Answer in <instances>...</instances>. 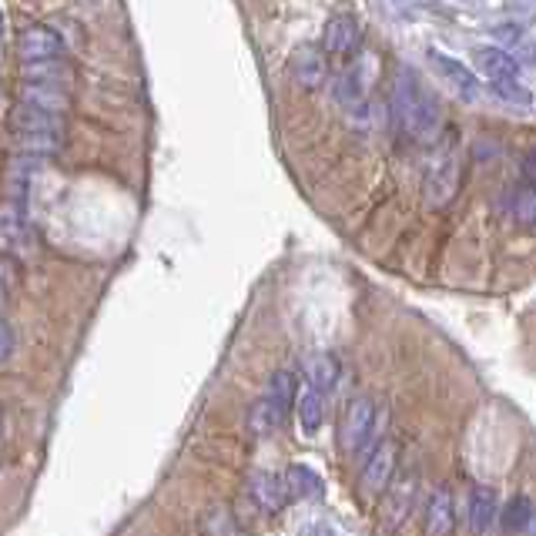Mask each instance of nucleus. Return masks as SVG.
I'll use <instances>...</instances> for the list:
<instances>
[{"label":"nucleus","mask_w":536,"mask_h":536,"mask_svg":"<svg viewBox=\"0 0 536 536\" xmlns=\"http://www.w3.org/2000/svg\"><path fill=\"white\" fill-rule=\"evenodd\" d=\"M392 114H396L399 128L419 145H433L443 131V108L409 67H399L396 81H392Z\"/></svg>","instance_id":"nucleus-1"},{"label":"nucleus","mask_w":536,"mask_h":536,"mask_svg":"<svg viewBox=\"0 0 536 536\" xmlns=\"http://www.w3.org/2000/svg\"><path fill=\"white\" fill-rule=\"evenodd\" d=\"M295 396H299V372L275 369L265 392L252 402V409H248V433L255 439H268L272 433H279Z\"/></svg>","instance_id":"nucleus-2"},{"label":"nucleus","mask_w":536,"mask_h":536,"mask_svg":"<svg viewBox=\"0 0 536 536\" xmlns=\"http://www.w3.org/2000/svg\"><path fill=\"white\" fill-rule=\"evenodd\" d=\"M376 426H379V409L372 396L349 399L346 413L339 423V449L346 456H366L376 446Z\"/></svg>","instance_id":"nucleus-3"},{"label":"nucleus","mask_w":536,"mask_h":536,"mask_svg":"<svg viewBox=\"0 0 536 536\" xmlns=\"http://www.w3.org/2000/svg\"><path fill=\"white\" fill-rule=\"evenodd\" d=\"M459 191V151L453 145H443L433 155L423 178V195L429 208H446Z\"/></svg>","instance_id":"nucleus-4"},{"label":"nucleus","mask_w":536,"mask_h":536,"mask_svg":"<svg viewBox=\"0 0 536 536\" xmlns=\"http://www.w3.org/2000/svg\"><path fill=\"white\" fill-rule=\"evenodd\" d=\"M399 466V446L392 439H379L376 446L369 449L366 463H362V476H359V490L362 496H382L386 486L392 483Z\"/></svg>","instance_id":"nucleus-5"},{"label":"nucleus","mask_w":536,"mask_h":536,"mask_svg":"<svg viewBox=\"0 0 536 536\" xmlns=\"http://www.w3.org/2000/svg\"><path fill=\"white\" fill-rule=\"evenodd\" d=\"M429 67H433V71L439 74V78H443L449 88H453L459 98L463 101H480L483 98V81L476 78L473 71H469L466 64H459L456 57H449V54H443V51H436V47H429Z\"/></svg>","instance_id":"nucleus-6"},{"label":"nucleus","mask_w":536,"mask_h":536,"mask_svg":"<svg viewBox=\"0 0 536 536\" xmlns=\"http://www.w3.org/2000/svg\"><path fill=\"white\" fill-rule=\"evenodd\" d=\"M17 54H21L24 64H41V61H64L67 47H64V37L47 24H34L27 27L17 41Z\"/></svg>","instance_id":"nucleus-7"},{"label":"nucleus","mask_w":536,"mask_h":536,"mask_svg":"<svg viewBox=\"0 0 536 536\" xmlns=\"http://www.w3.org/2000/svg\"><path fill=\"white\" fill-rule=\"evenodd\" d=\"M362 47V24L356 21L352 14H335L329 24H325V34H322V51L325 57H356Z\"/></svg>","instance_id":"nucleus-8"},{"label":"nucleus","mask_w":536,"mask_h":536,"mask_svg":"<svg viewBox=\"0 0 536 536\" xmlns=\"http://www.w3.org/2000/svg\"><path fill=\"white\" fill-rule=\"evenodd\" d=\"M416 490H419V476L409 469V473H399L392 476V483L386 486V500H382V520L392 530V526H399L406 520L409 513H413V503H416Z\"/></svg>","instance_id":"nucleus-9"},{"label":"nucleus","mask_w":536,"mask_h":536,"mask_svg":"<svg viewBox=\"0 0 536 536\" xmlns=\"http://www.w3.org/2000/svg\"><path fill=\"white\" fill-rule=\"evenodd\" d=\"M27 245H31V232H27L24 201L4 198V201H0V252H4V255H21Z\"/></svg>","instance_id":"nucleus-10"},{"label":"nucleus","mask_w":536,"mask_h":536,"mask_svg":"<svg viewBox=\"0 0 536 536\" xmlns=\"http://www.w3.org/2000/svg\"><path fill=\"white\" fill-rule=\"evenodd\" d=\"M289 71H292V78L299 81V88L315 91V88H322L325 78H329V57H325L322 47L299 44V47L292 51Z\"/></svg>","instance_id":"nucleus-11"},{"label":"nucleus","mask_w":536,"mask_h":536,"mask_svg":"<svg viewBox=\"0 0 536 536\" xmlns=\"http://www.w3.org/2000/svg\"><path fill=\"white\" fill-rule=\"evenodd\" d=\"M248 496L262 513H279L285 500H289V490H285V480L279 473H268V469H255L248 476Z\"/></svg>","instance_id":"nucleus-12"},{"label":"nucleus","mask_w":536,"mask_h":536,"mask_svg":"<svg viewBox=\"0 0 536 536\" xmlns=\"http://www.w3.org/2000/svg\"><path fill=\"white\" fill-rule=\"evenodd\" d=\"M17 104L64 118L71 111V94H67V88H51V84H21L17 88Z\"/></svg>","instance_id":"nucleus-13"},{"label":"nucleus","mask_w":536,"mask_h":536,"mask_svg":"<svg viewBox=\"0 0 536 536\" xmlns=\"http://www.w3.org/2000/svg\"><path fill=\"white\" fill-rule=\"evenodd\" d=\"M493 37L503 54H510L520 67H536V41L520 24H496Z\"/></svg>","instance_id":"nucleus-14"},{"label":"nucleus","mask_w":536,"mask_h":536,"mask_svg":"<svg viewBox=\"0 0 536 536\" xmlns=\"http://www.w3.org/2000/svg\"><path fill=\"white\" fill-rule=\"evenodd\" d=\"M302 376H305V382H309V389L329 396V392L339 386L342 366L332 352H309V356L302 359Z\"/></svg>","instance_id":"nucleus-15"},{"label":"nucleus","mask_w":536,"mask_h":536,"mask_svg":"<svg viewBox=\"0 0 536 536\" xmlns=\"http://www.w3.org/2000/svg\"><path fill=\"white\" fill-rule=\"evenodd\" d=\"M456 526V506L449 486H436L426 503V536H449Z\"/></svg>","instance_id":"nucleus-16"},{"label":"nucleus","mask_w":536,"mask_h":536,"mask_svg":"<svg viewBox=\"0 0 536 536\" xmlns=\"http://www.w3.org/2000/svg\"><path fill=\"white\" fill-rule=\"evenodd\" d=\"M503 212L516 225H536V185L523 181V185L506 191V195H503Z\"/></svg>","instance_id":"nucleus-17"},{"label":"nucleus","mask_w":536,"mask_h":536,"mask_svg":"<svg viewBox=\"0 0 536 536\" xmlns=\"http://www.w3.org/2000/svg\"><path fill=\"white\" fill-rule=\"evenodd\" d=\"M473 57H476V67H480L490 81H516L520 78V64H516L510 54H503L500 47H476Z\"/></svg>","instance_id":"nucleus-18"},{"label":"nucleus","mask_w":536,"mask_h":536,"mask_svg":"<svg viewBox=\"0 0 536 536\" xmlns=\"http://www.w3.org/2000/svg\"><path fill=\"white\" fill-rule=\"evenodd\" d=\"M366 67L362 64H352L346 71L339 74V78L332 81V98L342 104V108H356L366 98Z\"/></svg>","instance_id":"nucleus-19"},{"label":"nucleus","mask_w":536,"mask_h":536,"mask_svg":"<svg viewBox=\"0 0 536 536\" xmlns=\"http://www.w3.org/2000/svg\"><path fill=\"white\" fill-rule=\"evenodd\" d=\"M67 131H41V134H14V145L24 158H57L64 151Z\"/></svg>","instance_id":"nucleus-20"},{"label":"nucleus","mask_w":536,"mask_h":536,"mask_svg":"<svg viewBox=\"0 0 536 536\" xmlns=\"http://www.w3.org/2000/svg\"><path fill=\"white\" fill-rule=\"evenodd\" d=\"M282 480H285V490H289V496H295V500H322V493H325L322 476L302 463H292L285 469Z\"/></svg>","instance_id":"nucleus-21"},{"label":"nucleus","mask_w":536,"mask_h":536,"mask_svg":"<svg viewBox=\"0 0 536 536\" xmlns=\"http://www.w3.org/2000/svg\"><path fill=\"white\" fill-rule=\"evenodd\" d=\"M11 131L14 134L67 131V121L64 118H54V114H44V111H34V108H24V104H17V108L11 111Z\"/></svg>","instance_id":"nucleus-22"},{"label":"nucleus","mask_w":536,"mask_h":536,"mask_svg":"<svg viewBox=\"0 0 536 536\" xmlns=\"http://www.w3.org/2000/svg\"><path fill=\"white\" fill-rule=\"evenodd\" d=\"M469 530L476 536L490 530V523L496 520V493L490 486H476L473 493H469Z\"/></svg>","instance_id":"nucleus-23"},{"label":"nucleus","mask_w":536,"mask_h":536,"mask_svg":"<svg viewBox=\"0 0 536 536\" xmlns=\"http://www.w3.org/2000/svg\"><path fill=\"white\" fill-rule=\"evenodd\" d=\"M71 67L64 61H41L21 67V84H51V88H67Z\"/></svg>","instance_id":"nucleus-24"},{"label":"nucleus","mask_w":536,"mask_h":536,"mask_svg":"<svg viewBox=\"0 0 536 536\" xmlns=\"http://www.w3.org/2000/svg\"><path fill=\"white\" fill-rule=\"evenodd\" d=\"M325 423V396L322 392H302V399H299V426H302V433L305 436H315L322 429Z\"/></svg>","instance_id":"nucleus-25"},{"label":"nucleus","mask_w":536,"mask_h":536,"mask_svg":"<svg viewBox=\"0 0 536 536\" xmlns=\"http://www.w3.org/2000/svg\"><path fill=\"white\" fill-rule=\"evenodd\" d=\"M530 516H533V503L526 500V496H513V500L506 503V510L500 513V523L506 533H523Z\"/></svg>","instance_id":"nucleus-26"},{"label":"nucleus","mask_w":536,"mask_h":536,"mask_svg":"<svg viewBox=\"0 0 536 536\" xmlns=\"http://www.w3.org/2000/svg\"><path fill=\"white\" fill-rule=\"evenodd\" d=\"M490 88H493L496 98L506 101V104H516V108H526V104H533V94L523 88L520 78H516V81H490Z\"/></svg>","instance_id":"nucleus-27"},{"label":"nucleus","mask_w":536,"mask_h":536,"mask_svg":"<svg viewBox=\"0 0 536 536\" xmlns=\"http://www.w3.org/2000/svg\"><path fill=\"white\" fill-rule=\"evenodd\" d=\"M506 11L513 14V24L526 27V24L536 21V0H510V4H506Z\"/></svg>","instance_id":"nucleus-28"},{"label":"nucleus","mask_w":536,"mask_h":536,"mask_svg":"<svg viewBox=\"0 0 536 536\" xmlns=\"http://www.w3.org/2000/svg\"><path fill=\"white\" fill-rule=\"evenodd\" d=\"M11 352H14V332H11V325L0 319V362H7Z\"/></svg>","instance_id":"nucleus-29"},{"label":"nucleus","mask_w":536,"mask_h":536,"mask_svg":"<svg viewBox=\"0 0 536 536\" xmlns=\"http://www.w3.org/2000/svg\"><path fill=\"white\" fill-rule=\"evenodd\" d=\"M520 171H523V181H530V185H536V148H533V151H526V155H523Z\"/></svg>","instance_id":"nucleus-30"},{"label":"nucleus","mask_w":536,"mask_h":536,"mask_svg":"<svg viewBox=\"0 0 536 536\" xmlns=\"http://www.w3.org/2000/svg\"><path fill=\"white\" fill-rule=\"evenodd\" d=\"M11 272H14L11 255H4V252H0V285H7V279H11Z\"/></svg>","instance_id":"nucleus-31"},{"label":"nucleus","mask_w":536,"mask_h":536,"mask_svg":"<svg viewBox=\"0 0 536 536\" xmlns=\"http://www.w3.org/2000/svg\"><path fill=\"white\" fill-rule=\"evenodd\" d=\"M7 309V285H0V315Z\"/></svg>","instance_id":"nucleus-32"},{"label":"nucleus","mask_w":536,"mask_h":536,"mask_svg":"<svg viewBox=\"0 0 536 536\" xmlns=\"http://www.w3.org/2000/svg\"><path fill=\"white\" fill-rule=\"evenodd\" d=\"M526 530L536 536V510H533V516H530V523H526Z\"/></svg>","instance_id":"nucleus-33"},{"label":"nucleus","mask_w":536,"mask_h":536,"mask_svg":"<svg viewBox=\"0 0 536 536\" xmlns=\"http://www.w3.org/2000/svg\"><path fill=\"white\" fill-rule=\"evenodd\" d=\"M0 37H4V14H0Z\"/></svg>","instance_id":"nucleus-34"},{"label":"nucleus","mask_w":536,"mask_h":536,"mask_svg":"<svg viewBox=\"0 0 536 536\" xmlns=\"http://www.w3.org/2000/svg\"><path fill=\"white\" fill-rule=\"evenodd\" d=\"M0 433H4V413H0Z\"/></svg>","instance_id":"nucleus-35"}]
</instances>
